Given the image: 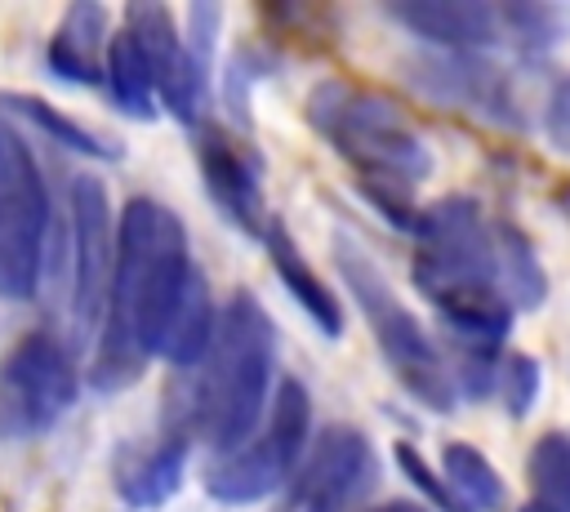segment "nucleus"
<instances>
[{
    "label": "nucleus",
    "instance_id": "1",
    "mask_svg": "<svg viewBox=\"0 0 570 512\" xmlns=\"http://www.w3.org/2000/svg\"><path fill=\"white\" fill-rule=\"evenodd\" d=\"M196 276L200 267L191 263L183 218L151 196H134L116 227V267L89 370L94 387H125L160 356Z\"/></svg>",
    "mask_w": 570,
    "mask_h": 512
},
{
    "label": "nucleus",
    "instance_id": "2",
    "mask_svg": "<svg viewBox=\"0 0 570 512\" xmlns=\"http://www.w3.org/2000/svg\"><path fill=\"white\" fill-rule=\"evenodd\" d=\"M414 285L436 316L468 343L494 347L512 325V298L499 272V240L472 196H445L414 218Z\"/></svg>",
    "mask_w": 570,
    "mask_h": 512
},
{
    "label": "nucleus",
    "instance_id": "3",
    "mask_svg": "<svg viewBox=\"0 0 570 512\" xmlns=\"http://www.w3.org/2000/svg\"><path fill=\"white\" fill-rule=\"evenodd\" d=\"M307 125L361 174L365 196L410 232L419 218L410 191L432 174V151L396 102L347 80H321L307 93Z\"/></svg>",
    "mask_w": 570,
    "mask_h": 512
},
{
    "label": "nucleus",
    "instance_id": "4",
    "mask_svg": "<svg viewBox=\"0 0 570 512\" xmlns=\"http://www.w3.org/2000/svg\"><path fill=\"white\" fill-rule=\"evenodd\" d=\"M272 321L249 289H236L218 316L214 343L200 361L191 396L183 401V419L169 423L178 432L205 436L214 450H236L263 419L267 383H272Z\"/></svg>",
    "mask_w": 570,
    "mask_h": 512
},
{
    "label": "nucleus",
    "instance_id": "5",
    "mask_svg": "<svg viewBox=\"0 0 570 512\" xmlns=\"http://www.w3.org/2000/svg\"><path fill=\"white\" fill-rule=\"evenodd\" d=\"M334 263H338L343 285L352 289L361 316L370 321V334H374L379 352L387 356L392 374L401 378V387H405L419 405L445 414V410L454 405V378H450V370H445L436 343L428 338V329L410 316V307L396 298V289L387 285V276L361 254L356 240L338 236V240H334Z\"/></svg>",
    "mask_w": 570,
    "mask_h": 512
},
{
    "label": "nucleus",
    "instance_id": "6",
    "mask_svg": "<svg viewBox=\"0 0 570 512\" xmlns=\"http://www.w3.org/2000/svg\"><path fill=\"white\" fill-rule=\"evenodd\" d=\"M307 427H312L307 387L298 378H281L258 432H249L236 450H227L209 463V472H205L209 499H218L227 508H249V503L276 494L298 472V463L307 454L303 450Z\"/></svg>",
    "mask_w": 570,
    "mask_h": 512
},
{
    "label": "nucleus",
    "instance_id": "7",
    "mask_svg": "<svg viewBox=\"0 0 570 512\" xmlns=\"http://www.w3.org/2000/svg\"><path fill=\"white\" fill-rule=\"evenodd\" d=\"M45 232H49L45 178L18 129L0 120V294L4 298L36 294L45 263Z\"/></svg>",
    "mask_w": 570,
    "mask_h": 512
},
{
    "label": "nucleus",
    "instance_id": "8",
    "mask_svg": "<svg viewBox=\"0 0 570 512\" xmlns=\"http://www.w3.org/2000/svg\"><path fill=\"white\" fill-rule=\"evenodd\" d=\"M80 396V374L58 334L31 329L0 365V436L49 432Z\"/></svg>",
    "mask_w": 570,
    "mask_h": 512
},
{
    "label": "nucleus",
    "instance_id": "9",
    "mask_svg": "<svg viewBox=\"0 0 570 512\" xmlns=\"http://www.w3.org/2000/svg\"><path fill=\"white\" fill-rule=\"evenodd\" d=\"M374 472V445L352 423H330L303 454L272 512H343Z\"/></svg>",
    "mask_w": 570,
    "mask_h": 512
},
{
    "label": "nucleus",
    "instance_id": "10",
    "mask_svg": "<svg viewBox=\"0 0 570 512\" xmlns=\"http://www.w3.org/2000/svg\"><path fill=\"white\" fill-rule=\"evenodd\" d=\"M111 267H116V240H111L107 187L89 174H76L71 178V312L80 329L89 325L102 329Z\"/></svg>",
    "mask_w": 570,
    "mask_h": 512
},
{
    "label": "nucleus",
    "instance_id": "11",
    "mask_svg": "<svg viewBox=\"0 0 570 512\" xmlns=\"http://www.w3.org/2000/svg\"><path fill=\"white\" fill-rule=\"evenodd\" d=\"M125 31L134 36L147 76L156 85V98L183 120L196 125L200 120V102H205V62L191 53L187 36L178 31L174 13L160 4H134L125 9Z\"/></svg>",
    "mask_w": 570,
    "mask_h": 512
},
{
    "label": "nucleus",
    "instance_id": "12",
    "mask_svg": "<svg viewBox=\"0 0 570 512\" xmlns=\"http://www.w3.org/2000/svg\"><path fill=\"white\" fill-rule=\"evenodd\" d=\"M196 156H200V174H205V187H209L214 205L245 236L263 240L272 218H267V205H263V160H258V151L245 147L236 134H227L218 125H200Z\"/></svg>",
    "mask_w": 570,
    "mask_h": 512
},
{
    "label": "nucleus",
    "instance_id": "13",
    "mask_svg": "<svg viewBox=\"0 0 570 512\" xmlns=\"http://www.w3.org/2000/svg\"><path fill=\"white\" fill-rule=\"evenodd\" d=\"M387 13L423 36L428 45L445 49V53H468V49H485L503 36V9L476 4V0H392Z\"/></svg>",
    "mask_w": 570,
    "mask_h": 512
},
{
    "label": "nucleus",
    "instance_id": "14",
    "mask_svg": "<svg viewBox=\"0 0 570 512\" xmlns=\"http://www.w3.org/2000/svg\"><path fill=\"white\" fill-rule=\"evenodd\" d=\"M187 445L191 436L178 427H165L147 441H129L116 450V494L134 508H160L178 494L187 472Z\"/></svg>",
    "mask_w": 570,
    "mask_h": 512
},
{
    "label": "nucleus",
    "instance_id": "15",
    "mask_svg": "<svg viewBox=\"0 0 570 512\" xmlns=\"http://www.w3.org/2000/svg\"><path fill=\"white\" fill-rule=\"evenodd\" d=\"M263 249H267V258H272L281 285L289 289V298L303 307V316H307L321 334L338 338V334H343V307H338L334 289L316 276V267L303 258V249L294 245V236L285 232V223L272 218V227H267V236H263Z\"/></svg>",
    "mask_w": 570,
    "mask_h": 512
},
{
    "label": "nucleus",
    "instance_id": "16",
    "mask_svg": "<svg viewBox=\"0 0 570 512\" xmlns=\"http://www.w3.org/2000/svg\"><path fill=\"white\" fill-rule=\"evenodd\" d=\"M107 9L102 4H71L49 36V67L71 85H98L107 67Z\"/></svg>",
    "mask_w": 570,
    "mask_h": 512
},
{
    "label": "nucleus",
    "instance_id": "17",
    "mask_svg": "<svg viewBox=\"0 0 570 512\" xmlns=\"http://www.w3.org/2000/svg\"><path fill=\"white\" fill-rule=\"evenodd\" d=\"M419 85L436 98H450V102H463V107H508V93H503V80L494 67L468 58V53H445L436 58V67L419 71Z\"/></svg>",
    "mask_w": 570,
    "mask_h": 512
},
{
    "label": "nucleus",
    "instance_id": "18",
    "mask_svg": "<svg viewBox=\"0 0 570 512\" xmlns=\"http://www.w3.org/2000/svg\"><path fill=\"white\" fill-rule=\"evenodd\" d=\"M441 476H445V485H450V494H454V503L463 512H494L503 503V476L468 441H445V450H441Z\"/></svg>",
    "mask_w": 570,
    "mask_h": 512
},
{
    "label": "nucleus",
    "instance_id": "19",
    "mask_svg": "<svg viewBox=\"0 0 570 512\" xmlns=\"http://www.w3.org/2000/svg\"><path fill=\"white\" fill-rule=\"evenodd\" d=\"M102 80L116 98V107L134 120H151L156 116V85L147 76V62L134 45L129 31H116L111 45H107V67H102Z\"/></svg>",
    "mask_w": 570,
    "mask_h": 512
},
{
    "label": "nucleus",
    "instance_id": "20",
    "mask_svg": "<svg viewBox=\"0 0 570 512\" xmlns=\"http://www.w3.org/2000/svg\"><path fill=\"white\" fill-rule=\"evenodd\" d=\"M525 476H530L534 503L552 512H570V432L566 427H552L530 445Z\"/></svg>",
    "mask_w": 570,
    "mask_h": 512
},
{
    "label": "nucleus",
    "instance_id": "21",
    "mask_svg": "<svg viewBox=\"0 0 570 512\" xmlns=\"http://www.w3.org/2000/svg\"><path fill=\"white\" fill-rule=\"evenodd\" d=\"M0 102L13 111V116H22V120H31L40 134H49L53 142H62V147H71V151H80V156H94V160H116V147H107V138H98L94 129H85V125H76L71 116H62V111H53L45 98H36V93H0Z\"/></svg>",
    "mask_w": 570,
    "mask_h": 512
},
{
    "label": "nucleus",
    "instance_id": "22",
    "mask_svg": "<svg viewBox=\"0 0 570 512\" xmlns=\"http://www.w3.org/2000/svg\"><path fill=\"white\" fill-rule=\"evenodd\" d=\"M494 392H503V405L508 414H530L534 396H539V365L525 356V352H512L508 361H499V378H494Z\"/></svg>",
    "mask_w": 570,
    "mask_h": 512
},
{
    "label": "nucleus",
    "instance_id": "23",
    "mask_svg": "<svg viewBox=\"0 0 570 512\" xmlns=\"http://www.w3.org/2000/svg\"><path fill=\"white\" fill-rule=\"evenodd\" d=\"M396 463H401V472H405V476L419 485V494H423V499H432V503H436V508H445V512H463V508L454 503L450 485H445V481H436V476L428 472V463L419 459V450H410L405 441L396 445Z\"/></svg>",
    "mask_w": 570,
    "mask_h": 512
},
{
    "label": "nucleus",
    "instance_id": "24",
    "mask_svg": "<svg viewBox=\"0 0 570 512\" xmlns=\"http://www.w3.org/2000/svg\"><path fill=\"white\" fill-rule=\"evenodd\" d=\"M370 512H423V508L410 503V499H392V503H379V508H370Z\"/></svg>",
    "mask_w": 570,
    "mask_h": 512
},
{
    "label": "nucleus",
    "instance_id": "25",
    "mask_svg": "<svg viewBox=\"0 0 570 512\" xmlns=\"http://www.w3.org/2000/svg\"><path fill=\"white\" fill-rule=\"evenodd\" d=\"M521 512H552V508H543V503H525Z\"/></svg>",
    "mask_w": 570,
    "mask_h": 512
}]
</instances>
